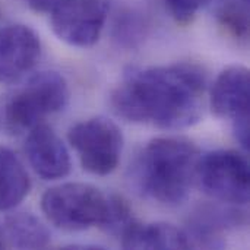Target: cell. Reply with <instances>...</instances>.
I'll return each mask as SVG.
<instances>
[{"instance_id":"5","label":"cell","mask_w":250,"mask_h":250,"mask_svg":"<svg viewBox=\"0 0 250 250\" xmlns=\"http://www.w3.org/2000/svg\"><path fill=\"white\" fill-rule=\"evenodd\" d=\"M196 180L211 198L233 205H246L250 198V168L246 155L217 149L199 158Z\"/></svg>"},{"instance_id":"7","label":"cell","mask_w":250,"mask_h":250,"mask_svg":"<svg viewBox=\"0 0 250 250\" xmlns=\"http://www.w3.org/2000/svg\"><path fill=\"white\" fill-rule=\"evenodd\" d=\"M108 10V0H60L50 12L51 29L69 45L91 47L101 37Z\"/></svg>"},{"instance_id":"12","label":"cell","mask_w":250,"mask_h":250,"mask_svg":"<svg viewBox=\"0 0 250 250\" xmlns=\"http://www.w3.org/2000/svg\"><path fill=\"white\" fill-rule=\"evenodd\" d=\"M31 180L19 158L0 146V211L18 207L29 193Z\"/></svg>"},{"instance_id":"14","label":"cell","mask_w":250,"mask_h":250,"mask_svg":"<svg viewBox=\"0 0 250 250\" xmlns=\"http://www.w3.org/2000/svg\"><path fill=\"white\" fill-rule=\"evenodd\" d=\"M220 23L236 38L246 40L249 32V0H221L217 9Z\"/></svg>"},{"instance_id":"15","label":"cell","mask_w":250,"mask_h":250,"mask_svg":"<svg viewBox=\"0 0 250 250\" xmlns=\"http://www.w3.org/2000/svg\"><path fill=\"white\" fill-rule=\"evenodd\" d=\"M148 25L145 18L135 10L122 12L114 25H113V37L122 47H135L138 45L146 35Z\"/></svg>"},{"instance_id":"4","label":"cell","mask_w":250,"mask_h":250,"mask_svg":"<svg viewBox=\"0 0 250 250\" xmlns=\"http://www.w3.org/2000/svg\"><path fill=\"white\" fill-rule=\"evenodd\" d=\"M69 86L57 72L35 73L6 104V123L15 130L32 129L67 104Z\"/></svg>"},{"instance_id":"17","label":"cell","mask_w":250,"mask_h":250,"mask_svg":"<svg viewBox=\"0 0 250 250\" xmlns=\"http://www.w3.org/2000/svg\"><path fill=\"white\" fill-rule=\"evenodd\" d=\"M179 25H189L212 0H155Z\"/></svg>"},{"instance_id":"9","label":"cell","mask_w":250,"mask_h":250,"mask_svg":"<svg viewBox=\"0 0 250 250\" xmlns=\"http://www.w3.org/2000/svg\"><path fill=\"white\" fill-rule=\"evenodd\" d=\"M41 56V41L37 32L22 23L0 29V83L18 82L28 73Z\"/></svg>"},{"instance_id":"18","label":"cell","mask_w":250,"mask_h":250,"mask_svg":"<svg viewBox=\"0 0 250 250\" xmlns=\"http://www.w3.org/2000/svg\"><path fill=\"white\" fill-rule=\"evenodd\" d=\"M31 10L37 13H50L60 0H22Z\"/></svg>"},{"instance_id":"19","label":"cell","mask_w":250,"mask_h":250,"mask_svg":"<svg viewBox=\"0 0 250 250\" xmlns=\"http://www.w3.org/2000/svg\"><path fill=\"white\" fill-rule=\"evenodd\" d=\"M4 246H6V245H4V240H3V239H1V236H0V249H1V248H4Z\"/></svg>"},{"instance_id":"6","label":"cell","mask_w":250,"mask_h":250,"mask_svg":"<svg viewBox=\"0 0 250 250\" xmlns=\"http://www.w3.org/2000/svg\"><path fill=\"white\" fill-rule=\"evenodd\" d=\"M67 138L88 173L107 176L117 168L123 135L113 120L101 116L86 119L72 126Z\"/></svg>"},{"instance_id":"13","label":"cell","mask_w":250,"mask_h":250,"mask_svg":"<svg viewBox=\"0 0 250 250\" xmlns=\"http://www.w3.org/2000/svg\"><path fill=\"white\" fill-rule=\"evenodd\" d=\"M4 245L19 249H42L50 243L47 227L32 214L18 212L4 220L3 233L0 234Z\"/></svg>"},{"instance_id":"1","label":"cell","mask_w":250,"mask_h":250,"mask_svg":"<svg viewBox=\"0 0 250 250\" xmlns=\"http://www.w3.org/2000/svg\"><path fill=\"white\" fill-rule=\"evenodd\" d=\"M205 89L204 69L180 62L129 72L111 92L110 103L114 113L127 122L182 129L201 119Z\"/></svg>"},{"instance_id":"2","label":"cell","mask_w":250,"mask_h":250,"mask_svg":"<svg viewBox=\"0 0 250 250\" xmlns=\"http://www.w3.org/2000/svg\"><path fill=\"white\" fill-rule=\"evenodd\" d=\"M198 146L185 138H157L138 154L132 174L138 189L163 205L185 202L196 182Z\"/></svg>"},{"instance_id":"16","label":"cell","mask_w":250,"mask_h":250,"mask_svg":"<svg viewBox=\"0 0 250 250\" xmlns=\"http://www.w3.org/2000/svg\"><path fill=\"white\" fill-rule=\"evenodd\" d=\"M135 221L136 220L132 215L130 207L123 198L108 196V215L103 226L105 231L122 237Z\"/></svg>"},{"instance_id":"3","label":"cell","mask_w":250,"mask_h":250,"mask_svg":"<svg viewBox=\"0 0 250 250\" xmlns=\"http://www.w3.org/2000/svg\"><path fill=\"white\" fill-rule=\"evenodd\" d=\"M41 209L45 218L62 230L103 227L108 215V196L88 183H63L42 195Z\"/></svg>"},{"instance_id":"8","label":"cell","mask_w":250,"mask_h":250,"mask_svg":"<svg viewBox=\"0 0 250 250\" xmlns=\"http://www.w3.org/2000/svg\"><path fill=\"white\" fill-rule=\"evenodd\" d=\"M249 69L240 64L226 67L215 79L211 89V108L215 116L233 122L236 139L249 151Z\"/></svg>"},{"instance_id":"10","label":"cell","mask_w":250,"mask_h":250,"mask_svg":"<svg viewBox=\"0 0 250 250\" xmlns=\"http://www.w3.org/2000/svg\"><path fill=\"white\" fill-rule=\"evenodd\" d=\"M25 151L31 167L44 180L63 179L70 173V155L59 135L45 123L29 129Z\"/></svg>"},{"instance_id":"11","label":"cell","mask_w":250,"mask_h":250,"mask_svg":"<svg viewBox=\"0 0 250 250\" xmlns=\"http://www.w3.org/2000/svg\"><path fill=\"white\" fill-rule=\"evenodd\" d=\"M125 249H188L190 240L186 231L167 223L141 224L135 221L122 236Z\"/></svg>"}]
</instances>
